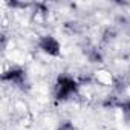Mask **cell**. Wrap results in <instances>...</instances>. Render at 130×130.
<instances>
[{"mask_svg":"<svg viewBox=\"0 0 130 130\" xmlns=\"http://www.w3.org/2000/svg\"><path fill=\"white\" fill-rule=\"evenodd\" d=\"M78 84L74 78L63 75L58 78V84H57V98L58 100H68L74 92H77Z\"/></svg>","mask_w":130,"mask_h":130,"instance_id":"1","label":"cell"},{"mask_svg":"<svg viewBox=\"0 0 130 130\" xmlns=\"http://www.w3.org/2000/svg\"><path fill=\"white\" fill-rule=\"evenodd\" d=\"M40 49H41L44 54L52 55V57L60 55V51H61L58 40H55V38L51 37V35H46V37H43V38L40 40Z\"/></svg>","mask_w":130,"mask_h":130,"instance_id":"2","label":"cell"},{"mask_svg":"<svg viewBox=\"0 0 130 130\" xmlns=\"http://www.w3.org/2000/svg\"><path fill=\"white\" fill-rule=\"evenodd\" d=\"M26 75H25V71L19 69V68H14L8 72L3 74V80L5 81H9V83H14V84H22L25 81Z\"/></svg>","mask_w":130,"mask_h":130,"instance_id":"3","label":"cell"},{"mask_svg":"<svg viewBox=\"0 0 130 130\" xmlns=\"http://www.w3.org/2000/svg\"><path fill=\"white\" fill-rule=\"evenodd\" d=\"M121 107H122V110H124L125 113H128V115H130V101H127V103H124V104H122Z\"/></svg>","mask_w":130,"mask_h":130,"instance_id":"4","label":"cell"}]
</instances>
